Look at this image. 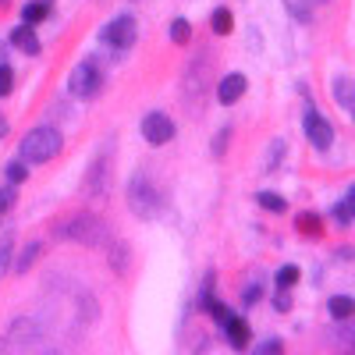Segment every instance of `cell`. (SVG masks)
Wrapping results in <instances>:
<instances>
[{
  "label": "cell",
  "mask_w": 355,
  "mask_h": 355,
  "mask_svg": "<svg viewBox=\"0 0 355 355\" xmlns=\"http://www.w3.org/2000/svg\"><path fill=\"white\" fill-rule=\"evenodd\" d=\"M40 252H43V245H40V242H28V245H25V252H21V259L15 263V270H18V274H28V266H33V263L40 259Z\"/></svg>",
  "instance_id": "cell-23"
},
{
  "label": "cell",
  "mask_w": 355,
  "mask_h": 355,
  "mask_svg": "<svg viewBox=\"0 0 355 355\" xmlns=\"http://www.w3.org/2000/svg\"><path fill=\"white\" fill-rule=\"evenodd\" d=\"M210 25H214V33H217V36H227L231 28H234V15H231V8H217L214 18H210Z\"/></svg>",
  "instance_id": "cell-19"
},
{
  "label": "cell",
  "mask_w": 355,
  "mask_h": 355,
  "mask_svg": "<svg viewBox=\"0 0 355 355\" xmlns=\"http://www.w3.org/2000/svg\"><path fill=\"white\" fill-rule=\"evenodd\" d=\"M103 43H110L114 50H128L132 43H135V36H139V28H135V18L132 15H117V18H110L107 25H103Z\"/></svg>",
  "instance_id": "cell-6"
},
{
  "label": "cell",
  "mask_w": 355,
  "mask_h": 355,
  "mask_svg": "<svg viewBox=\"0 0 355 355\" xmlns=\"http://www.w3.org/2000/svg\"><path fill=\"white\" fill-rule=\"evenodd\" d=\"M4 174H8V182H11V185H21L25 178H28V167H25V160H15V164L4 167Z\"/></svg>",
  "instance_id": "cell-24"
},
{
  "label": "cell",
  "mask_w": 355,
  "mask_h": 355,
  "mask_svg": "<svg viewBox=\"0 0 355 355\" xmlns=\"http://www.w3.org/2000/svg\"><path fill=\"white\" fill-rule=\"evenodd\" d=\"M259 299H263V284H249L245 295H242V302H245V306H256Z\"/></svg>",
  "instance_id": "cell-31"
},
{
  "label": "cell",
  "mask_w": 355,
  "mask_h": 355,
  "mask_svg": "<svg viewBox=\"0 0 355 355\" xmlns=\"http://www.w3.org/2000/svg\"><path fill=\"white\" fill-rule=\"evenodd\" d=\"M8 135V121H4V114H0V139Z\"/></svg>",
  "instance_id": "cell-36"
},
{
  "label": "cell",
  "mask_w": 355,
  "mask_h": 355,
  "mask_svg": "<svg viewBox=\"0 0 355 355\" xmlns=\"http://www.w3.org/2000/svg\"><path fill=\"white\" fill-rule=\"evenodd\" d=\"M100 89H103V71H100V64L93 61V57L71 68V75H68V93L71 96L93 100V96H100Z\"/></svg>",
  "instance_id": "cell-5"
},
{
  "label": "cell",
  "mask_w": 355,
  "mask_h": 355,
  "mask_svg": "<svg viewBox=\"0 0 355 355\" xmlns=\"http://www.w3.org/2000/svg\"><path fill=\"white\" fill-rule=\"evenodd\" d=\"M245 85H249V78H245L242 71H231V75H224V78H220V85H217V100H220L224 107L239 103V100L245 96Z\"/></svg>",
  "instance_id": "cell-11"
},
{
  "label": "cell",
  "mask_w": 355,
  "mask_h": 355,
  "mask_svg": "<svg viewBox=\"0 0 355 355\" xmlns=\"http://www.w3.org/2000/svg\"><path fill=\"white\" fill-rule=\"evenodd\" d=\"M281 160H284V139H274L270 150H266V157H263V174H274L281 167Z\"/></svg>",
  "instance_id": "cell-16"
},
{
  "label": "cell",
  "mask_w": 355,
  "mask_h": 355,
  "mask_svg": "<svg viewBox=\"0 0 355 355\" xmlns=\"http://www.w3.org/2000/svg\"><path fill=\"white\" fill-rule=\"evenodd\" d=\"M227 139H231V125H224V128L217 132V139H214V157H224V150H227Z\"/></svg>",
  "instance_id": "cell-30"
},
{
  "label": "cell",
  "mask_w": 355,
  "mask_h": 355,
  "mask_svg": "<svg viewBox=\"0 0 355 355\" xmlns=\"http://www.w3.org/2000/svg\"><path fill=\"white\" fill-rule=\"evenodd\" d=\"M11 89H15V71L8 64H0V96H8Z\"/></svg>",
  "instance_id": "cell-29"
},
{
  "label": "cell",
  "mask_w": 355,
  "mask_h": 355,
  "mask_svg": "<svg viewBox=\"0 0 355 355\" xmlns=\"http://www.w3.org/2000/svg\"><path fill=\"white\" fill-rule=\"evenodd\" d=\"M256 202L263 206V210H270V214H284V210H288L284 196H277V192H259V196H256Z\"/></svg>",
  "instance_id": "cell-22"
},
{
  "label": "cell",
  "mask_w": 355,
  "mask_h": 355,
  "mask_svg": "<svg viewBox=\"0 0 355 355\" xmlns=\"http://www.w3.org/2000/svg\"><path fill=\"white\" fill-rule=\"evenodd\" d=\"M274 309H277V313H288V309H291V288H281V295L274 299Z\"/></svg>",
  "instance_id": "cell-33"
},
{
  "label": "cell",
  "mask_w": 355,
  "mask_h": 355,
  "mask_svg": "<svg viewBox=\"0 0 355 355\" xmlns=\"http://www.w3.org/2000/svg\"><path fill=\"white\" fill-rule=\"evenodd\" d=\"M142 135L150 146H167L174 139V121L164 114V110H153V114H146L142 117Z\"/></svg>",
  "instance_id": "cell-9"
},
{
  "label": "cell",
  "mask_w": 355,
  "mask_h": 355,
  "mask_svg": "<svg viewBox=\"0 0 355 355\" xmlns=\"http://www.w3.org/2000/svg\"><path fill=\"white\" fill-rule=\"evenodd\" d=\"M11 43H15L21 53H28V57L40 53V36L33 33V25H18L15 33H11Z\"/></svg>",
  "instance_id": "cell-14"
},
{
  "label": "cell",
  "mask_w": 355,
  "mask_h": 355,
  "mask_svg": "<svg viewBox=\"0 0 355 355\" xmlns=\"http://www.w3.org/2000/svg\"><path fill=\"white\" fill-rule=\"evenodd\" d=\"M327 313H331L338 323H352V320H355V299H352V295H331Z\"/></svg>",
  "instance_id": "cell-13"
},
{
  "label": "cell",
  "mask_w": 355,
  "mask_h": 355,
  "mask_svg": "<svg viewBox=\"0 0 355 355\" xmlns=\"http://www.w3.org/2000/svg\"><path fill=\"white\" fill-rule=\"evenodd\" d=\"M160 206H164V192L160 185L153 182V174H132V182H128V210L139 217V220H150L160 214Z\"/></svg>",
  "instance_id": "cell-1"
},
{
  "label": "cell",
  "mask_w": 355,
  "mask_h": 355,
  "mask_svg": "<svg viewBox=\"0 0 355 355\" xmlns=\"http://www.w3.org/2000/svg\"><path fill=\"white\" fill-rule=\"evenodd\" d=\"M299 277H302L299 266H295V263H284L281 270L274 274V284H277V288H295V284H299Z\"/></svg>",
  "instance_id": "cell-21"
},
{
  "label": "cell",
  "mask_w": 355,
  "mask_h": 355,
  "mask_svg": "<svg viewBox=\"0 0 355 355\" xmlns=\"http://www.w3.org/2000/svg\"><path fill=\"white\" fill-rule=\"evenodd\" d=\"M352 117H355V107H352Z\"/></svg>",
  "instance_id": "cell-37"
},
{
  "label": "cell",
  "mask_w": 355,
  "mask_h": 355,
  "mask_svg": "<svg viewBox=\"0 0 355 355\" xmlns=\"http://www.w3.org/2000/svg\"><path fill=\"white\" fill-rule=\"evenodd\" d=\"M189 36H192V25H189L185 18L171 21V40H174V43H189Z\"/></svg>",
  "instance_id": "cell-26"
},
{
  "label": "cell",
  "mask_w": 355,
  "mask_h": 355,
  "mask_svg": "<svg viewBox=\"0 0 355 355\" xmlns=\"http://www.w3.org/2000/svg\"><path fill=\"white\" fill-rule=\"evenodd\" d=\"M341 202H345V206H348V214H352V217H355V185H352V189H348V192H345V199H341Z\"/></svg>",
  "instance_id": "cell-35"
},
{
  "label": "cell",
  "mask_w": 355,
  "mask_h": 355,
  "mask_svg": "<svg viewBox=\"0 0 355 355\" xmlns=\"http://www.w3.org/2000/svg\"><path fill=\"white\" fill-rule=\"evenodd\" d=\"M107 189H110V146H103L96 153V160L89 164V174H85V192L93 199L107 196Z\"/></svg>",
  "instance_id": "cell-7"
},
{
  "label": "cell",
  "mask_w": 355,
  "mask_h": 355,
  "mask_svg": "<svg viewBox=\"0 0 355 355\" xmlns=\"http://www.w3.org/2000/svg\"><path fill=\"white\" fill-rule=\"evenodd\" d=\"M334 220H338V224H341V227H348V224H352V220H355V217H352V214H348V206H345V202H338V206H334Z\"/></svg>",
  "instance_id": "cell-34"
},
{
  "label": "cell",
  "mask_w": 355,
  "mask_h": 355,
  "mask_svg": "<svg viewBox=\"0 0 355 355\" xmlns=\"http://www.w3.org/2000/svg\"><path fill=\"white\" fill-rule=\"evenodd\" d=\"M302 128H306V139L313 142V150L323 153V150H331V146H334V128H331V121L320 110H306Z\"/></svg>",
  "instance_id": "cell-8"
},
{
  "label": "cell",
  "mask_w": 355,
  "mask_h": 355,
  "mask_svg": "<svg viewBox=\"0 0 355 355\" xmlns=\"http://www.w3.org/2000/svg\"><path fill=\"white\" fill-rule=\"evenodd\" d=\"M206 78H210V53H199L196 61L189 64V71H185V100L189 103L206 89Z\"/></svg>",
  "instance_id": "cell-10"
},
{
  "label": "cell",
  "mask_w": 355,
  "mask_h": 355,
  "mask_svg": "<svg viewBox=\"0 0 355 355\" xmlns=\"http://www.w3.org/2000/svg\"><path fill=\"white\" fill-rule=\"evenodd\" d=\"M224 334H227V345L231 348H245L252 341V331H249V323L242 316H227L224 320Z\"/></svg>",
  "instance_id": "cell-12"
},
{
  "label": "cell",
  "mask_w": 355,
  "mask_h": 355,
  "mask_svg": "<svg viewBox=\"0 0 355 355\" xmlns=\"http://www.w3.org/2000/svg\"><path fill=\"white\" fill-rule=\"evenodd\" d=\"M323 4H327V0H284V11L299 21H313L316 8H323Z\"/></svg>",
  "instance_id": "cell-15"
},
{
  "label": "cell",
  "mask_w": 355,
  "mask_h": 355,
  "mask_svg": "<svg viewBox=\"0 0 355 355\" xmlns=\"http://www.w3.org/2000/svg\"><path fill=\"white\" fill-rule=\"evenodd\" d=\"M11 256H15V242H11V234H4V242H0V277L8 274V266H11Z\"/></svg>",
  "instance_id": "cell-25"
},
{
  "label": "cell",
  "mask_w": 355,
  "mask_h": 355,
  "mask_svg": "<svg viewBox=\"0 0 355 355\" xmlns=\"http://www.w3.org/2000/svg\"><path fill=\"white\" fill-rule=\"evenodd\" d=\"M53 239L61 242H78V245H103L107 242V224L93 214H75L53 227Z\"/></svg>",
  "instance_id": "cell-2"
},
{
  "label": "cell",
  "mask_w": 355,
  "mask_h": 355,
  "mask_svg": "<svg viewBox=\"0 0 355 355\" xmlns=\"http://www.w3.org/2000/svg\"><path fill=\"white\" fill-rule=\"evenodd\" d=\"M15 199H18V196H15V185L8 182L4 189H0V220H4V214H8L11 206H15Z\"/></svg>",
  "instance_id": "cell-28"
},
{
  "label": "cell",
  "mask_w": 355,
  "mask_h": 355,
  "mask_svg": "<svg viewBox=\"0 0 355 355\" xmlns=\"http://www.w3.org/2000/svg\"><path fill=\"white\" fill-rule=\"evenodd\" d=\"M43 341H46V334L40 327V320L18 316L8 327V334L0 338V352H36V348H43Z\"/></svg>",
  "instance_id": "cell-4"
},
{
  "label": "cell",
  "mask_w": 355,
  "mask_h": 355,
  "mask_svg": "<svg viewBox=\"0 0 355 355\" xmlns=\"http://www.w3.org/2000/svg\"><path fill=\"white\" fill-rule=\"evenodd\" d=\"M334 100L341 103V107H355V82H348V78H338L334 82Z\"/></svg>",
  "instance_id": "cell-18"
},
{
  "label": "cell",
  "mask_w": 355,
  "mask_h": 355,
  "mask_svg": "<svg viewBox=\"0 0 355 355\" xmlns=\"http://www.w3.org/2000/svg\"><path fill=\"white\" fill-rule=\"evenodd\" d=\"M61 146H64L61 132L50 128V125H40V128H33V132H25L18 153H21L25 164H46V160H53L57 153H61Z\"/></svg>",
  "instance_id": "cell-3"
},
{
  "label": "cell",
  "mask_w": 355,
  "mask_h": 355,
  "mask_svg": "<svg viewBox=\"0 0 355 355\" xmlns=\"http://www.w3.org/2000/svg\"><path fill=\"white\" fill-rule=\"evenodd\" d=\"M46 15H50V0H33V4H25V8H21L25 25H36V21H43Z\"/></svg>",
  "instance_id": "cell-17"
},
{
  "label": "cell",
  "mask_w": 355,
  "mask_h": 355,
  "mask_svg": "<svg viewBox=\"0 0 355 355\" xmlns=\"http://www.w3.org/2000/svg\"><path fill=\"white\" fill-rule=\"evenodd\" d=\"M277 352H284L281 338H266V341L259 345V355H277Z\"/></svg>",
  "instance_id": "cell-32"
},
{
  "label": "cell",
  "mask_w": 355,
  "mask_h": 355,
  "mask_svg": "<svg viewBox=\"0 0 355 355\" xmlns=\"http://www.w3.org/2000/svg\"><path fill=\"white\" fill-rule=\"evenodd\" d=\"M295 227H299L302 234H320V231H323V220H320V214L306 210V214H299V217H295Z\"/></svg>",
  "instance_id": "cell-20"
},
{
  "label": "cell",
  "mask_w": 355,
  "mask_h": 355,
  "mask_svg": "<svg viewBox=\"0 0 355 355\" xmlns=\"http://www.w3.org/2000/svg\"><path fill=\"white\" fill-rule=\"evenodd\" d=\"M110 266H114L117 274L128 270V249H125V245H114V249H110Z\"/></svg>",
  "instance_id": "cell-27"
}]
</instances>
